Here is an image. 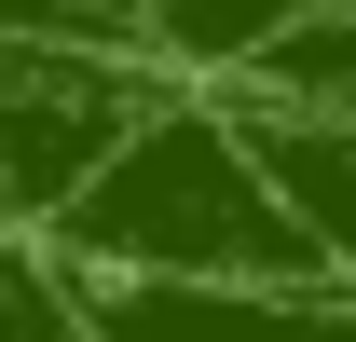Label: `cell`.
<instances>
[{"mask_svg": "<svg viewBox=\"0 0 356 342\" xmlns=\"http://www.w3.org/2000/svg\"><path fill=\"white\" fill-rule=\"evenodd\" d=\"M28 247L69 288H274V274H329L315 233L288 219V192H274L247 110L206 96V83H165Z\"/></svg>", "mask_w": 356, "mask_h": 342, "instance_id": "cell-1", "label": "cell"}, {"mask_svg": "<svg viewBox=\"0 0 356 342\" xmlns=\"http://www.w3.org/2000/svg\"><path fill=\"white\" fill-rule=\"evenodd\" d=\"M233 110H247V137H261L288 219L315 233V260L356 274V110H274V96H233Z\"/></svg>", "mask_w": 356, "mask_h": 342, "instance_id": "cell-3", "label": "cell"}, {"mask_svg": "<svg viewBox=\"0 0 356 342\" xmlns=\"http://www.w3.org/2000/svg\"><path fill=\"white\" fill-rule=\"evenodd\" d=\"M96 342H356V274L274 288H69Z\"/></svg>", "mask_w": 356, "mask_h": 342, "instance_id": "cell-2", "label": "cell"}, {"mask_svg": "<svg viewBox=\"0 0 356 342\" xmlns=\"http://www.w3.org/2000/svg\"><path fill=\"white\" fill-rule=\"evenodd\" d=\"M69 14H96V28H110V42H124V0H69Z\"/></svg>", "mask_w": 356, "mask_h": 342, "instance_id": "cell-5", "label": "cell"}, {"mask_svg": "<svg viewBox=\"0 0 356 342\" xmlns=\"http://www.w3.org/2000/svg\"><path fill=\"white\" fill-rule=\"evenodd\" d=\"M302 0H124V42L165 69V83H206V96H233L247 69L274 55V28H288Z\"/></svg>", "mask_w": 356, "mask_h": 342, "instance_id": "cell-4", "label": "cell"}]
</instances>
